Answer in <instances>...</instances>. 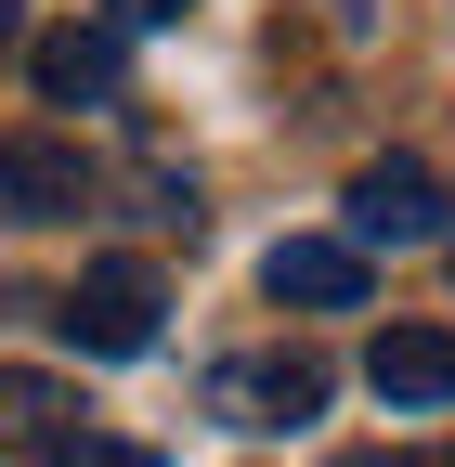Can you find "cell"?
Wrapping results in <instances>:
<instances>
[{
	"label": "cell",
	"instance_id": "9c48e42d",
	"mask_svg": "<svg viewBox=\"0 0 455 467\" xmlns=\"http://www.w3.org/2000/svg\"><path fill=\"white\" fill-rule=\"evenodd\" d=\"M52 467H156V454H143V441H66Z\"/></svg>",
	"mask_w": 455,
	"mask_h": 467
},
{
	"label": "cell",
	"instance_id": "6da1fadb",
	"mask_svg": "<svg viewBox=\"0 0 455 467\" xmlns=\"http://www.w3.org/2000/svg\"><path fill=\"white\" fill-rule=\"evenodd\" d=\"M156 312H169V285L156 260H91L66 299H52V325H66L91 364H131V350H156Z\"/></svg>",
	"mask_w": 455,
	"mask_h": 467
},
{
	"label": "cell",
	"instance_id": "7c38bea8",
	"mask_svg": "<svg viewBox=\"0 0 455 467\" xmlns=\"http://www.w3.org/2000/svg\"><path fill=\"white\" fill-rule=\"evenodd\" d=\"M0 52H14V0H0Z\"/></svg>",
	"mask_w": 455,
	"mask_h": 467
},
{
	"label": "cell",
	"instance_id": "5b68a950",
	"mask_svg": "<svg viewBox=\"0 0 455 467\" xmlns=\"http://www.w3.org/2000/svg\"><path fill=\"white\" fill-rule=\"evenodd\" d=\"M338 208H352V234H365V247H429V234H442V182H429L417 156L352 169V195H338Z\"/></svg>",
	"mask_w": 455,
	"mask_h": 467
},
{
	"label": "cell",
	"instance_id": "7a4b0ae2",
	"mask_svg": "<svg viewBox=\"0 0 455 467\" xmlns=\"http://www.w3.org/2000/svg\"><path fill=\"white\" fill-rule=\"evenodd\" d=\"M208 402H221V429H300V416H325V364L312 350H248V364L208 377Z\"/></svg>",
	"mask_w": 455,
	"mask_h": 467
},
{
	"label": "cell",
	"instance_id": "3957f363",
	"mask_svg": "<svg viewBox=\"0 0 455 467\" xmlns=\"http://www.w3.org/2000/svg\"><path fill=\"white\" fill-rule=\"evenodd\" d=\"M273 312H365V234H273Z\"/></svg>",
	"mask_w": 455,
	"mask_h": 467
},
{
	"label": "cell",
	"instance_id": "30bf717a",
	"mask_svg": "<svg viewBox=\"0 0 455 467\" xmlns=\"http://www.w3.org/2000/svg\"><path fill=\"white\" fill-rule=\"evenodd\" d=\"M104 14H118V26H183L196 0H104Z\"/></svg>",
	"mask_w": 455,
	"mask_h": 467
},
{
	"label": "cell",
	"instance_id": "8992f818",
	"mask_svg": "<svg viewBox=\"0 0 455 467\" xmlns=\"http://www.w3.org/2000/svg\"><path fill=\"white\" fill-rule=\"evenodd\" d=\"M365 389L390 402V416H429V402H455V337H442V325H377Z\"/></svg>",
	"mask_w": 455,
	"mask_h": 467
},
{
	"label": "cell",
	"instance_id": "277c9868",
	"mask_svg": "<svg viewBox=\"0 0 455 467\" xmlns=\"http://www.w3.org/2000/svg\"><path fill=\"white\" fill-rule=\"evenodd\" d=\"M26 78H39V104H118V91H131V39L66 14V26L26 39Z\"/></svg>",
	"mask_w": 455,
	"mask_h": 467
},
{
	"label": "cell",
	"instance_id": "52a82bcc",
	"mask_svg": "<svg viewBox=\"0 0 455 467\" xmlns=\"http://www.w3.org/2000/svg\"><path fill=\"white\" fill-rule=\"evenodd\" d=\"M79 208H91L79 143H0V221H79Z\"/></svg>",
	"mask_w": 455,
	"mask_h": 467
},
{
	"label": "cell",
	"instance_id": "8fae6325",
	"mask_svg": "<svg viewBox=\"0 0 455 467\" xmlns=\"http://www.w3.org/2000/svg\"><path fill=\"white\" fill-rule=\"evenodd\" d=\"M352 467H442V454H352Z\"/></svg>",
	"mask_w": 455,
	"mask_h": 467
},
{
	"label": "cell",
	"instance_id": "ba28073f",
	"mask_svg": "<svg viewBox=\"0 0 455 467\" xmlns=\"http://www.w3.org/2000/svg\"><path fill=\"white\" fill-rule=\"evenodd\" d=\"M79 402H66V377H39V364H0V467H14V454H66L79 429Z\"/></svg>",
	"mask_w": 455,
	"mask_h": 467
},
{
	"label": "cell",
	"instance_id": "4fadbf2b",
	"mask_svg": "<svg viewBox=\"0 0 455 467\" xmlns=\"http://www.w3.org/2000/svg\"><path fill=\"white\" fill-rule=\"evenodd\" d=\"M352 14H377V0H352Z\"/></svg>",
	"mask_w": 455,
	"mask_h": 467
}]
</instances>
